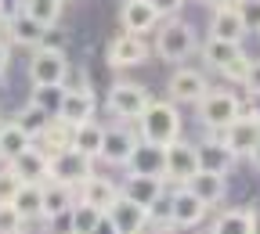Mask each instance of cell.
<instances>
[{
    "mask_svg": "<svg viewBox=\"0 0 260 234\" xmlns=\"http://www.w3.org/2000/svg\"><path fill=\"white\" fill-rule=\"evenodd\" d=\"M22 227H25V220L11 206H0V234H18Z\"/></svg>",
    "mask_w": 260,
    "mask_h": 234,
    "instance_id": "8d00e7d4",
    "label": "cell"
},
{
    "mask_svg": "<svg viewBox=\"0 0 260 234\" xmlns=\"http://www.w3.org/2000/svg\"><path fill=\"white\" fill-rule=\"evenodd\" d=\"M29 144H32V137H29L25 130H18L15 123H4V130H0V159L11 162V159L22 155Z\"/></svg>",
    "mask_w": 260,
    "mask_h": 234,
    "instance_id": "4316f807",
    "label": "cell"
},
{
    "mask_svg": "<svg viewBox=\"0 0 260 234\" xmlns=\"http://www.w3.org/2000/svg\"><path fill=\"white\" fill-rule=\"evenodd\" d=\"M162 184H167L162 177H134V173H130L126 184L119 187V194L130 198V202L141 206V209H152L159 198H162Z\"/></svg>",
    "mask_w": 260,
    "mask_h": 234,
    "instance_id": "d6986e66",
    "label": "cell"
},
{
    "mask_svg": "<svg viewBox=\"0 0 260 234\" xmlns=\"http://www.w3.org/2000/svg\"><path fill=\"white\" fill-rule=\"evenodd\" d=\"M148 90L141 87V83H116L112 90H109V112L116 115V119H138L145 108H148Z\"/></svg>",
    "mask_w": 260,
    "mask_h": 234,
    "instance_id": "8992f818",
    "label": "cell"
},
{
    "mask_svg": "<svg viewBox=\"0 0 260 234\" xmlns=\"http://www.w3.org/2000/svg\"><path fill=\"white\" fill-rule=\"evenodd\" d=\"M206 76L199 69H177L170 76V101H184V105H195L199 97L206 94Z\"/></svg>",
    "mask_w": 260,
    "mask_h": 234,
    "instance_id": "ac0fdd59",
    "label": "cell"
},
{
    "mask_svg": "<svg viewBox=\"0 0 260 234\" xmlns=\"http://www.w3.org/2000/svg\"><path fill=\"white\" fill-rule=\"evenodd\" d=\"M249 234H260V209H249Z\"/></svg>",
    "mask_w": 260,
    "mask_h": 234,
    "instance_id": "b9f144b4",
    "label": "cell"
},
{
    "mask_svg": "<svg viewBox=\"0 0 260 234\" xmlns=\"http://www.w3.org/2000/svg\"><path fill=\"white\" fill-rule=\"evenodd\" d=\"M242 83H246L249 97H253V94H260V58H249V69H246Z\"/></svg>",
    "mask_w": 260,
    "mask_h": 234,
    "instance_id": "74e56055",
    "label": "cell"
},
{
    "mask_svg": "<svg viewBox=\"0 0 260 234\" xmlns=\"http://www.w3.org/2000/svg\"><path fill=\"white\" fill-rule=\"evenodd\" d=\"M210 234H249V209H224Z\"/></svg>",
    "mask_w": 260,
    "mask_h": 234,
    "instance_id": "f546056e",
    "label": "cell"
},
{
    "mask_svg": "<svg viewBox=\"0 0 260 234\" xmlns=\"http://www.w3.org/2000/svg\"><path fill=\"white\" fill-rule=\"evenodd\" d=\"M4 29H8V11L0 8V32H4Z\"/></svg>",
    "mask_w": 260,
    "mask_h": 234,
    "instance_id": "bcb514c9",
    "label": "cell"
},
{
    "mask_svg": "<svg viewBox=\"0 0 260 234\" xmlns=\"http://www.w3.org/2000/svg\"><path fill=\"white\" fill-rule=\"evenodd\" d=\"M65 76H69V58H65V51L54 47V44H40L37 54L29 58L32 87H65Z\"/></svg>",
    "mask_w": 260,
    "mask_h": 234,
    "instance_id": "3957f363",
    "label": "cell"
},
{
    "mask_svg": "<svg viewBox=\"0 0 260 234\" xmlns=\"http://www.w3.org/2000/svg\"><path fill=\"white\" fill-rule=\"evenodd\" d=\"M246 51H242V44H228V40H213L210 36V44H206V61L213 65L217 72H224L228 65H232L235 58H242Z\"/></svg>",
    "mask_w": 260,
    "mask_h": 234,
    "instance_id": "83f0119b",
    "label": "cell"
},
{
    "mask_svg": "<svg viewBox=\"0 0 260 234\" xmlns=\"http://www.w3.org/2000/svg\"><path fill=\"white\" fill-rule=\"evenodd\" d=\"M105 220L112 223V230L116 234H141L145 227H148V209H141V206H134L130 198H116V202L105 209Z\"/></svg>",
    "mask_w": 260,
    "mask_h": 234,
    "instance_id": "9c48e42d",
    "label": "cell"
},
{
    "mask_svg": "<svg viewBox=\"0 0 260 234\" xmlns=\"http://www.w3.org/2000/svg\"><path fill=\"white\" fill-rule=\"evenodd\" d=\"M210 36L213 40H228V44H242L246 29H242V18L235 15L232 4H217L213 15H210Z\"/></svg>",
    "mask_w": 260,
    "mask_h": 234,
    "instance_id": "7402d4cb",
    "label": "cell"
},
{
    "mask_svg": "<svg viewBox=\"0 0 260 234\" xmlns=\"http://www.w3.org/2000/svg\"><path fill=\"white\" fill-rule=\"evenodd\" d=\"M18 187H22V180L4 166V170H0V206H11V198H15Z\"/></svg>",
    "mask_w": 260,
    "mask_h": 234,
    "instance_id": "e575fe53",
    "label": "cell"
},
{
    "mask_svg": "<svg viewBox=\"0 0 260 234\" xmlns=\"http://www.w3.org/2000/svg\"><path fill=\"white\" fill-rule=\"evenodd\" d=\"M11 209L29 223V220H40V184H22L11 198Z\"/></svg>",
    "mask_w": 260,
    "mask_h": 234,
    "instance_id": "484cf974",
    "label": "cell"
},
{
    "mask_svg": "<svg viewBox=\"0 0 260 234\" xmlns=\"http://www.w3.org/2000/svg\"><path fill=\"white\" fill-rule=\"evenodd\" d=\"M73 202H76V187L61 184V180H51V177L40 184V220L73 209Z\"/></svg>",
    "mask_w": 260,
    "mask_h": 234,
    "instance_id": "ffe728a7",
    "label": "cell"
},
{
    "mask_svg": "<svg viewBox=\"0 0 260 234\" xmlns=\"http://www.w3.org/2000/svg\"><path fill=\"white\" fill-rule=\"evenodd\" d=\"M232 8L242 18L246 32H260V0H232Z\"/></svg>",
    "mask_w": 260,
    "mask_h": 234,
    "instance_id": "836d02e7",
    "label": "cell"
},
{
    "mask_svg": "<svg viewBox=\"0 0 260 234\" xmlns=\"http://www.w3.org/2000/svg\"><path fill=\"white\" fill-rule=\"evenodd\" d=\"M181 187H188L206 209H210V206H220V202H224V194H228V180H224L220 173H203V170L195 173V177H188Z\"/></svg>",
    "mask_w": 260,
    "mask_h": 234,
    "instance_id": "44dd1931",
    "label": "cell"
},
{
    "mask_svg": "<svg viewBox=\"0 0 260 234\" xmlns=\"http://www.w3.org/2000/svg\"><path fill=\"white\" fill-rule=\"evenodd\" d=\"M11 123H15L18 130H25V133H29V137H32V141H37V137H40V133L47 130V123H51V115H47V112H40L37 105H25V108H22V112H18V115H15Z\"/></svg>",
    "mask_w": 260,
    "mask_h": 234,
    "instance_id": "4dcf8cb0",
    "label": "cell"
},
{
    "mask_svg": "<svg viewBox=\"0 0 260 234\" xmlns=\"http://www.w3.org/2000/svg\"><path fill=\"white\" fill-rule=\"evenodd\" d=\"M102 220H105L102 209H94L87 202H73V234H94Z\"/></svg>",
    "mask_w": 260,
    "mask_h": 234,
    "instance_id": "1f68e13d",
    "label": "cell"
},
{
    "mask_svg": "<svg viewBox=\"0 0 260 234\" xmlns=\"http://www.w3.org/2000/svg\"><path fill=\"white\" fill-rule=\"evenodd\" d=\"M220 141L232 148V155H249L253 148H260V119L242 112L228 130H220Z\"/></svg>",
    "mask_w": 260,
    "mask_h": 234,
    "instance_id": "ba28073f",
    "label": "cell"
},
{
    "mask_svg": "<svg viewBox=\"0 0 260 234\" xmlns=\"http://www.w3.org/2000/svg\"><path fill=\"white\" fill-rule=\"evenodd\" d=\"M195 162H199L203 173L228 177V170L235 166V155H232V148H228L220 137H213V141H199V144H195Z\"/></svg>",
    "mask_w": 260,
    "mask_h": 234,
    "instance_id": "5bb4252c",
    "label": "cell"
},
{
    "mask_svg": "<svg viewBox=\"0 0 260 234\" xmlns=\"http://www.w3.org/2000/svg\"><path fill=\"white\" fill-rule=\"evenodd\" d=\"M152 234H170V230H152Z\"/></svg>",
    "mask_w": 260,
    "mask_h": 234,
    "instance_id": "c3c4849f",
    "label": "cell"
},
{
    "mask_svg": "<svg viewBox=\"0 0 260 234\" xmlns=\"http://www.w3.org/2000/svg\"><path fill=\"white\" fill-rule=\"evenodd\" d=\"M138 126H141V141H148V144L167 148L170 141L181 137V115H177L174 101H148V108L138 115Z\"/></svg>",
    "mask_w": 260,
    "mask_h": 234,
    "instance_id": "6da1fadb",
    "label": "cell"
},
{
    "mask_svg": "<svg viewBox=\"0 0 260 234\" xmlns=\"http://www.w3.org/2000/svg\"><path fill=\"white\" fill-rule=\"evenodd\" d=\"M8 61H11V54H8V44H4V36H0V76L8 72Z\"/></svg>",
    "mask_w": 260,
    "mask_h": 234,
    "instance_id": "60d3db41",
    "label": "cell"
},
{
    "mask_svg": "<svg viewBox=\"0 0 260 234\" xmlns=\"http://www.w3.org/2000/svg\"><path fill=\"white\" fill-rule=\"evenodd\" d=\"M203 216H206V206L188 187H177L170 194V223L174 227H195V223H203Z\"/></svg>",
    "mask_w": 260,
    "mask_h": 234,
    "instance_id": "2e32d148",
    "label": "cell"
},
{
    "mask_svg": "<svg viewBox=\"0 0 260 234\" xmlns=\"http://www.w3.org/2000/svg\"><path fill=\"white\" fill-rule=\"evenodd\" d=\"M246 69H249V58L242 54V58H235V61H232V65H228V69H224V76H228V80H239V83H242Z\"/></svg>",
    "mask_w": 260,
    "mask_h": 234,
    "instance_id": "f35d334b",
    "label": "cell"
},
{
    "mask_svg": "<svg viewBox=\"0 0 260 234\" xmlns=\"http://www.w3.org/2000/svg\"><path fill=\"white\" fill-rule=\"evenodd\" d=\"M8 170H11L22 184H44V180L51 177V155H47L44 148H37V144H29L22 155H15V159L8 162Z\"/></svg>",
    "mask_w": 260,
    "mask_h": 234,
    "instance_id": "52a82bcc",
    "label": "cell"
},
{
    "mask_svg": "<svg viewBox=\"0 0 260 234\" xmlns=\"http://www.w3.org/2000/svg\"><path fill=\"white\" fill-rule=\"evenodd\" d=\"M4 32H11V40L18 47H32V51H37L40 44H47V25H40L37 18H29L25 11L8 15V29Z\"/></svg>",
    "mask_w": 260,
    "mask_h": 234,
    "instance_id": "e0dca14e",
    "label": "cell"
},
{
    "mask_svg": "<svg viewBox=\"0 0 260 234\" xmlns=\"http://www.w3.org/2000/svg\"><path fill=\"white\" fill-rule=\"evenodd\" d=\"M18 234H25V230H18Z\"/></svg>",
    "mask_w": 260,
    "mask_h": 234,
    "instance_id": "f907efd6",
    "label": "cell"
},
{
    "mask_svg": "<svg viewBox=\"0 0 260 234\" xmlns=\"http://www.w3.org/2000/svg\"><path fill=\"white\" fill-rule=\"evenodd\" d=\"M90 173H94V159H87L73 144L51 155V180H61V184H69V187H80Z\"/></svg>",
    "mask_w": 260,
    "mask_h": 234,
    "instance_id": "5b68a950",
    "label": "cell"
},
{
    "mask_svg": "<svg viewBox=\"0 0 260 234\" xmlns=\"http://www.w3.org/2000/svg\"><path fill=\"white\" fill-rule=\"evenodd\" d=\"M249 162H253V170L260 173V148H253V151H249Z\"/></svg>",
    "mask_w": 260,
    "mask_h": 234,
    "instance_id": "ee69618b",
    "label": "cell"
},
{
    "mask_svg": "<svg viewBox=\"0 0 260 234\" xmlns=\"http://www.w3.org/2000/svg\"><path fill=\"white\" fill-rule=\"evenodd\" d=\"M195 47H199V40H195V29L188 22H167L155 32V54L162 61H184Z\"/></svg>",
    "mask_w": 260,
    "mask_h": 234,
    "instance_id": "277c9868",
    "label": "cell"
},
{
    "mask_svg": "<svg viewBox=\"0 0 260 234\" xmlns=\"http://www.w3.org/2000/svg\"><path fill=\"white\" fill-rule=\"evenodd\" d=\"M102 133H105V126H98L94 119L73 126V148L83 151L87 159H98V155H102Z\"/></svg>",
    "mask_w": 260,
    "mask_h": 234,
    "instance_id": "d4e9b609",
    "label": "cell"
},
{
    "mask_svg": "<svg viewBox=\"0 0 260 234\" xmlns=\"http://www.w3.org/2000/svg\"><path fill=\"white\" fill-rule=\"evenodd\" d=\"M94 234H116V230H112V223H109V220H102V223H98V230H94Z\"/></svg>",
    "mask_w": 260,
    "mask_h": 234,
    "instance_id": "7bdbcfd3",
    "label": "cell"
},
{
    "mask_svg": "<svg viewBox=\"0 0 260 234\" xmlns=\"http://www.w3.org/2000/svg\"><path fill=\"white\" fill-rule=\"evenodd\" d=\"M210 4H232V0H210Z\"/></svg>",
    "mask_w": 260,
    "mask_h": 234,
    "instance_id": "7dc6e473",
    "label": "cell"
},
{
    "mask_svg": "<svg viewBox=\"0 0 260 234\" xmlns=\"http://www.w3.org/2000/svg\"><path fill=\"white\" fill-rule=\"evenodd\" d=\"M148 4L159 11V18L162 15H174V11H181V4H184V0H148Z\"/></svg>",
    "mask_w": 260,
    "mask_h": 234,
    "instance_id": "ab89813d",
    "label": "cell"
},
{
    "mask_svg": "<svg viewBox=\"0 0 260 234\" xmlns=\"http://www.w3.org/2000/svg\"><path fill=\"white\" fill-rule=\"evenodd\" d=\"M18 11H25L29 18H37L40 25H54L58 18H61V0H22V8Z\"/></svg>",
    "mask_w": 260,
    "mask_h": 234,
    "instance_id": "f1b7e54d",
    "label": "cell"
},
{
    "mask_svg": "<svg viewBox=\"0 0 260 234\" xmlns=\"http://www.w3.org/2000/svg\"><path fill=\"white\" fill-rule=\"evenodd\" d=\"M199 173V162H195V144L188 141H170L167 144V170H162V177L174 180V184H184L188 177Z\"/></svg>",
    "mask_w": 260,
    "mask_h": 234,
    "instance_id": "8fae6325",
    "label": "cell"
},
{
    "mask_svg": "<svg viewBox=\"0 0 260 234\" xmlns=\"http://www.w3.org/2000/svg\"><path fill=\"white\" fill-rule=\"evenodd\" d=\"M195 108H199V123L213 133L228 130L239 115H242V101L232 94V90H206L199 101H195Z\"/></svg>",
    "mask_w": 260,
    "mask_h": 234,
    "instance_id": "7a4b0ae2",
    "label": "cell"
},
{
    "mask_svg": "<svg viewBox=\"0 0 260 234\" xmlns=\"http://www.w3.org/2000/svg\"><path fill=\"white\" fill-rule=\"evenodd\" d=\"M61 97H65V87H32V101L29 105H37L40 112H47L54 119L58 108H61Z\"/></svg>",
    "mask_w": 260,
    "mask_h": 234,
    "instance_id": "d6a6232c",
    "label": "cell"
},
{
    "mask_svg": "<svg viewBox=\"0 0 260 234\" xmlns=\"http://www.w3.org/2000/svg\"><path fill=\"white\" fill-rule=\"evenodd\" d=\"M44 230H47V234H73V209L47 216V220H44Z\"/></svg>",
    "mask_w": 260,
    "mask_h": 234,
    "instance_id": "d590c367",
    "label": "cell"
},
{
    "mask_svg": "<svg viewBox=\"0 0 260 234\" xmlns=\"http://www.w3.org/2000/svg\"><path fill=\"white\" fill-rule=\"evenodd\" d=\"M0 130H4V119H0Z\"/></svg>",
    "mask_w": 260,
    "mask_h": 234,
    "instance_id": "681fc988",
    "label": "cell"
},
{
    "mask_svg": "<svg viewBox=\"0 0 260 234\" xmlns=\"http://www.w3.org/2000/svg\"><path fill=\"white\" fill-rule=\"evenodd\" d=\"M134 144H138V137H134V130H130V126H123V123L119 126H105V133H102V155H98V159H105L109 166H126Z\"/></svg>",
    "mask_w": 260,
    "mask_h": 234,
    "instance_id": "7c38bea8",
    "label": "cell"
},
{
    "mask_svg": "<svg viewBox=\"0 0 260 234\" xmlns=\"http://www.w3.org/2000/svg\"><path fill=\"white\" fill-rule=\"evenodd\" d=\"M126 170L134 177H162V170H167V148L138 141L134 151H130V159H126ZM162 180H167V177H162Z\"/></svg>",
    "mask_w": 260,
    "mask_h": 234,
    "instance_id": "30bf717a",
    "label": "cell"
},
{
    "mask_svg": "<svg viewBox=\"0 0 260 234\" xmlns=\"http://www.w3.org/2000/svg\"><path fill=\"white\" fill-rule=\"evenodd\" d=\"M54 119L69 123V126H80V123L94 119V94H90V90H65L61 108H58Z\"/></svg>",
    "mask_w": 260,
    "mask_h": 234,
    "instance_id": "603a6c76",
    "label": "cell"
},
{
    "mask_svg": "<svg viewBox=\"0 0 260 234\" xmlns=\"http://www.w3.org/2000/svg\"><path fill=\"white\" fill-rule=\"evenodd\" d=\"M148 58V44L134 32H119V36L109 44V65L112 69H134V65H145Z\"/></svg>",
    "mask_w": 260,
    "mask_h": 234,
    "instance_id": "4fadbf2b",
    "label": "cell"
},
{
    "mask_svg": "<svg viewBox=\"0 0 260 234\" xmlns=\"http://www.w3.org/2000/svg\"><path fill=\"white\" fill-rule=\"evenodd\" d=\"M116 198H119V187L109 180V177H87L83 184H80V202H87V206H94V209H109L112 202H116Z\"/></svg>",
    "mask_w": 260,
    "mask_h": 234,
    "instance_id": "cb8c5ba5",
    "label": "cell"
},
{
    "mask_svg": "<svg viewBox=\"0 0 260 234\" xmlns=\"http://www.w3.org/2000/svg\"><path fill=\"white\" fill-rule=\"evenodd\" d=\"M119 22H123V32H134V36H141V32H152V29H155L159 11L148 4V0H123Z\"/></svg>",
    "mask_w": 260,
    "mask_h": 234,
    "instance_id": "9a60e30c",
    "label": "cell"
},
{
    "mask_svg": "<svg viewBox=\"0 0 260 234\" xmlns=\"http://www.w3.org/2000/svg\"><path fill=\"white\" fill-rule=\"evenodd\" d=\"M249 115H256V119H260V94H253V108H249Z\"/></svg>",
    "mask_w": 260,
    "mask_h": 234,
    "instance_id": "f6af8a7d",
    "label": "cell"
}]
</instances>
